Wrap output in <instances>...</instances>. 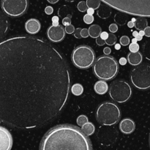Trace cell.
Here are the masks:
<instances>
[{"label": "cell", "instance_id": "obj_40", "mask_svg": "<svg viewBox=\"0 0 150 150\" xmlns=\"http://www.w3.org/2000/svg\"><path fill=\"white\" fill-rule=\"evenodd\" d=\"M144 35L147 38H150V26H146L144 29Z\"/></svg>", "mask_w": 150, "mask_h": 150}, {"label": "cell", "instance_id": "obj_53", "mask_svg": "<svg viewBox=\"0 0 150 150\" xmlns=\"http://www.w3.org/2000/svg\"><path fill=\"white\" fill-rule=\"evenodd\" d=\"M137 40H136V38H133V39H132V42H133V43H137Z\"/></svg>", "mask_w": 150, "mask_h": 150}, {"label": "cell", "instance_id": "obj_37", "mask_svg": "<svg viewBox=\"0 0 150 150\" xmlns=\"http://www.w3.org/2000/svg\"><path fill=\"white\" fill-rule=\"evenodd\" d=\"M96 44L98 45H100V46H102V45H104L105 44V40L102 39L100 37H98V38H96Z\"/></svg>", "mask_w": 150, "mask_h": 150}, {"label": "cell", "instance_id": "obj_2", "mask_svg": "<svg viewBox=\"0 0 150 150\" xmlns=\"http://www.w3.org/2000/svg\"><path fill=\"white\" fill-rule=\"evenodd\" d=\"M40 150H92V146L81 129L71 125H60L45 133Z\"/></svg>", "mask_w": 150, "mask_h": 150}, {"label": "cell", "instance_id": "obj_38", "mask_svg": "<svg viewBox=\"0 0 150 150\" xmlns=\"http://www.w3.org/2000/svg\"><path fill=\"white\" fill-rule=\"evenodd\" d=\"M62 24L65 26L71 24V18H63Z\"/></svg>", "mask_w": 150, "mask_h": 150}, {"label": "cell", "instance_id": "obj_56", "mask_svg": "<svg viewBox=\"0 0 150 150\" xmlns=\"http://www.w3.org/2000/svg\"><path fill=\"white\" fill-rule=\"evenodd\" d=\"M149 145H150V136H149Z\"/></svg>", "mask_w": 150, "mask_h": 150}, {"label": "cell", "instance_id": "obj_23", "mask_svg": "<svg viewBox=\"0 0 150 150\" xmlns=\"http://www.w3.org/2000/svg\"><path fill=\"white\" fill-rule=\"evenodd\" d=\"M81 130L87 136H92L95 131V127L92 122H86L81 127Z\"/></svg>", "mask_w": 150, "mask_h": 150}, {"label": "cell", "instance_id": "obj_17", "mask_svg": "<svg viewBox=\"0 0 150 150\" xmlns=\"http://www.w3.org/2000/svg\"><path fill=\"white\" fill-rule=\"evenodd\" d=\"M94 90L98 95H105L108 91V83L105 81H98L94 85Z\"/></svg>", "mask_w": 150, "mask_h": 150}, {"label": "cell", "instance_id": "obj_7", "mask_svg": "<svg viewBox=\"0 0 150 150\" xmlns=\"http://www.w3.org/2000/svg\"><path fill=\"white\" fill-rule=\"evenodd\" d=\"M130 80L136 88L146 90L150 88V65L142 64L130 73Z\"/></svg>", "mask_w": 150, "mask_h": 150}, {"label": "cell", "instance_id": "obj_46", "mask_svg": "<svg viewBox=\"0 0 150 150\" xmlns=\"http://www.w3.org/2000/svg\"><path fill=\"white\" fill-rule=\"evenodd\" d=\"M59 18L58 16H54L52 18V22H59Z\"/></svg>", "mask_w": 150, "mask_h": 150}, {"label": "cell", "instance_id": "obj_11", "mask_svg": "<svg viewBox=\"0 0 150 150\" xmlns=\"http://www.w3.org/2000/svg\"><path fill=\"white\" fill-rule=\"evenodd\" d=\"M13 137L7 128L0 126V150H10L13 146Z\"/></svg>", "mask_w": 150, "mask_h": 150}, {"label": "cell", "instance_id": "obj_18", "mask_svg": "<svg viewBox=\"0 0 150 150\" xmlns=\"http://www.w3.org/2000/svg\"><path fill=\"white\" fill-rule=\"evenodd\" d=\"M97 14L99 16L100 18L103 19H106L110 17L111 14V7H109L107 4H101L98 9L97 11Z\"/></svg>", "mask_w": 150, "mask_h": 150}, {"label": "cell", "instance_id": "obj_35", "mask_svg": "<svg viewBox=\"0 0 150 150\" xmlns=\"http://www.w3.org/2000/svg\"><path fill=\"white\" fill-rule=\"evenodd\" d=\"M81 35L82 38H86L89 36V29H81Z\"/></svg>", "mask_w": 150, "mask_h": 150}, {"label": "cell", "instance_id": "obj_3", "mask_svg": "<svg viewBox=\"0 0 150 150\" xmlns=\"http://www.w3.org/2000/svg\"><path fill=\"white\" fill-rule=\"evenodd\" d=\"M120 12L139 17L150 18V0H100Z\"/></svg>", "mask_w": 150, "mask_h": 150}, {"label": "cell", "instance_id": "obj_25", "mask_svg": "<svg viewBox=\"0 0 150 150\" xmlns=\"http://www.w3.org/2000/svg\"><path fill=\"white\" fill-rule=\"evenodd\" d=\"M143 54L146 59L150 61V40H148L143 45Z\"/></svg>", "mask_w": 150, "mask_h": 150}, {"label": "cell", "instance_id": "obj_29", "mask_svg": "<svg viewBox=\"0 0 150 150\" xmlns=\"http://www.w3.org/2000/svg\"><path fill=\"white\" fill-rule=\"evenodd\" d=\"M77 8H78V10H79L80 12L84 13V12L87 11V10H88V8H89V7H88L87 4H86V1H81L78 4Z\"/></svg>", "mask_w": 150, "mask_h": 150}, {"label": "cell", "instance_id": "obj_12", "mask_svg": "<svg viewBox=\"0 0 150 150\" xmlns=\"http://www.w3.org/2000/svg\"><path fill=\"white\" fill-rule=\"evenodd\" d=\"M98 136L103 141H105L107 138L109 137L115 139L117 136V131L114 127H111V125H103L98 130Z\"/></svg>", "mask_w": 150, "mask_h": 150}, {"label": "cell", "instance_id": "obj_48", "mask_svg": "<svg viewBox=\"0 0 150 150\" xmlns=\"http://www.w3.org/2000/svg\"><path fill=\"white\" fill-rule=\"evenodd\" d=\"M115 48L117 50H120L121 48V44H119V43H116L115 44Z\"/></svg>", "mask_w": 150, "mask_h": 150}, {"label": "cell", "instance_id": "obj_47", "mask_svg": "<svg viewBox=\"0 0 150 150\" xmlns=\"http://www.w3.org/2000/svg\"><path fill=\"white\" fill-rule=\"evenodd\" d=\"M47 1L49 3H51V4H56V3L58 2L59 0H47Z\"/></svg>", "mask_w": 150, "mask_h": 150}, {"label": "cell", "instance_id": "obj_50", "mask_svg": "<svg viewBox=\"0 0 150 150\" xmlns=\"http://www.w3.org/2000/svg\"><path fill=\"white\" fill-rule=\"evenodd\" d=\"M133 35L134 38H136V37L139 35V32H138L137 31H134V32H133Z\"/></svg>", "mask_w": 150, "mask_h": 150}, {"label": "cell", "instance_id": "obj_33", "mask_svg": "<svg viewBox=\"0 0 150 150\" xmlns=\"http://www.w3.org/2000/svg\"><path fill=\"white\" fill-rule=\"evenodd\" d=\"M64 30H65V32L67 34H73L74 33L75 30H76V29H75L74 26L72 24H70L68 25V26H66L65 28H64Z\"/></svg>", "mask_w": 150, "mask_h": 150}, {"label": "cell", "instance_id": "obj_9", "mask_svg": "<svg viewBox=\"0 0 150 150\" xmlns=\"http://www.w3.org/2000/svg\"><path fill=\"white\" fill-rule=\"evenodd\" d=\"M1 9L10 17H19L24 14L29 7L28 0H1Z\"/></svg>", "mask_w": 150, "mask_h": 150}, {"label": "cell", "instance_id": "obj_22", "mask_svg": "<svg viewBox=\"0 0 150 150\" xmlns=\"http://www.w3.org/2000/svg\"><path fill=\"white\" fill-rule=\"evenodd\" d=\"M148 26V22L146 17H138L135 22V27L137 30H144L145 28Z\"/></svg>", "mask_w": 150, "mask_h": 150}, {"label": "cell", "instance_id": "obj_49", "mask_svg": "<svg viewBox=\"0 0 150 150\" xmlns=\"http://www.w3.org/2000/svg\"><path fill=\"white\" fill-rule=\"evenodd\" d=\"M136 40H137L138 41H141L142 39H143V36H142V35H140L139 34V35H138V36L136 37Z\"/></svg>", "mask_w": 150, "mask_h": 150}, {"label": "cell", "instance_id": "obj_1", "mask_svg": "<svg viewBox=\"0 0 150 150\" xmlns=\"http://www.w3.org/2000/svg\"><path fill=\"white\" fill-rule=\"evenodd\" d=\"M64 56L44 39L15 36L0 41V123L38 128L54 121L69 98Z\"/></svg>", "mask_w": 150, "mask_h": 150}, {"label": "cell", "instance_id": "obj_28", "mask_svg": "<svg viewBox=\"0 0 150 150\" xmlns=\"http://www.w3.org/2000/svg\"><path fill=\"white\" fill-rule=\"evenodd\" d=\"M77 124L78 125L80 126V127H82L83 125L86 124V122H89V120H88V117L85 115H80L77 118Z\"/></svg>", "mask_w": 150, "mask_h": 150}, {"label": "cell", "instance_id": "obj_16", "mask_svg": "<svg viewBox=\"0 0 150 150\" xmlns=\"http://www.w3.org/2000/svg\"><path fill=\"white\" fill-rule=\"evenodd\" d=\"M143 56L139 51L137 52H130L127 55V61L131 65L137 66L142 62Z\"/></svg>", "mask_w": 150, "mask_h": 150}, {"label": "cell", "instance_id": "obj_15", "mask_svg": "<svg viewBox=\"0 0 150 150\" xmlns=\"http://www.w3.org/2000/svg\"><path fill=\"white\" fill-rule=\"evenodd\" d=\"M10 27V22L7 16L0 12V39L4 38Z\"/></svg>", "mask_w": 150, "mask_h": 150}, {"label": "cell", "instance_id": "obj_10", "mask_svg": "<svg viewBox=\"0 0 150 150\" xmlns=\"http://www.w3.org/2000/svg\"><path fill=\"white\" fill-rule=\"evenodd\" d=\"M47 37L53 42H61L65 37V30L61 25L57 26L51 25L47 30Z\"/></svg>", "mask_w": 150, "mask_h": 150}, {"label": "cell", "instance_id": "obj_32", "mask_svg": "<svg viewBox=\"0 0 150 150\" xmlns=\"http://www.w3.org/2000/svg\"><path fill=\"white\" fill-rule=\"evenodd\" d=\"M139 48H140V46L138 43H131L129 45V50H130L131 52H137V51H139Z\"/></svg>", "mask_w": 150, "mask_h": 150}, {"label": "cell", "instance_id": "obj_52", "mask_svg": "<svg viewBox=\"0 0 150 150\" xmlns=\"http://www.w3.org/2000/svg\"><path fill=\"white\" fill-rule=\"evenodd\" d=\"M52 25L53 26H59V22H52Z\"/></svg>", "mask_w": 150, "mask_h": 150}, {"label": "cell", "instance_id": "obj_8", "mask_svg": "<svg viewBox=\"0 0 150 150\" xmlns=\"http://www.w3.org/2000/svg\"><path fill=\"white\" fill-rule=\"evenodd\" d=\"M110 98L118 103L128 100L132 95V89L127 81L117 80L111 83L109 89Z\"/></svg>", "mask_w": 150, "mask_h": 150}, {"label": "cell", "instance_id": "obj_27", "mask_svg": "<svg viewBox=\"0 0 150 150\" xmlns=\"http://www.w3.org/2000/svg\"><path fill=\"white\" fill-rule=\"evenodd\" d=\"M117 38L114 33H108V38L105 40V43L108 45H114L117 43Z\"/></svg>", "mask_w": 150, "mask_h": 150}, {"label": "cell", "instance_id": "obj_55", "mask_svg": "<svg viewBox=\"0 0 150 150\" xmlns=\"http://www.w3.org/2000/svg\"><path fill=\"white\" fill-rule=\"evenodd\" d=\"M136 18H132V21H133V22H134V23H135V22H136Z\"/></svg>", "mask_w": 150, "mask_h": 150}, {"label": "cell", "instance_id": "obj_26", "mask_svg": "<svg viewBox=\"0 0 150 150\" xmlns=\"http://www.w3.org/2000/svg\"><path fill=\"white\" fill-rule=\"evenodd\" d=\"M100 0H86V4L89 8H93L94 10H98L100 6Z\"/></svg>", "mask_w": 150, "mask_h": 150}, {"label": "cell", "instance_id": "obj_5", "mask_svg": "<svg viewBox=\"0 0 150 150\" xmlns=\"http://www.w3.org/2000/svg\"><path fill=\"white\" fill-rule=\"evenodd\" d=\"M96 118L103 125H114L120 121L121 111L115 103L110 101L104 102L98 106L96 111Z\"/></svg>", "mask_w": 150, "mask_h": 150}, {"label": "cell", "instance_id": "obj_42", "mask_svg": "<svg viewBox=\"0 0 150 150\" xmlns=\"http://www.w3.org/2000/svg\"><path fill=\"white\" fill-rule=\"evenodd\" d=\"M103 53L105 55H109L111 53V49L109 48V47H105V48L103 49Z\"/></svg>", "mask_w": 150, "mask_h": 150}, {"label": "cell", "instance_id": "obj_30", "mask_svg": "<svg viewBox=\"0 0 150 150\" xmlns=\"http://www.w3.org/2000/svg\"><path fill=\"white\" fill-rule=\"evenodd\" d=\"M120 44H121V45H123V46H127V45H130V39L129 38V37L126 36V35H124V36L120 38Z\"/></svg>", "mask_w": 150, "mask_h": 150}, {"label": "cell", "instance_id": "obj_6", "mask_svg": "<svg viewBox=\"0 0 150 150\" xmlns=\"http://www.w3.org/2000/svg\"><path fill=\"white\" fill-rule=\"evenodd\" d=\"M73 64L79 69H88L95 61V53L89 45H81L73 50L71 55Z\"/></svg>", "mask_w": 150, "mask_h": 150}, {"label": "cell", "instance_id": "obj_34", "mask_svg": "<svg viewBox=\"0 0 150 150\" xmlns=\"http://www.w3.org/2000/svg\"><path fill=\"white\" fill-rule=\"evenodd\" d=\"M108 29H109L110 32H111V33H115V32L118 31V25L116 23H111L109 26V27H108Z\"/></svg>", "mask_w": 150, "mask_h": 150}, {"label": "cell", "instance_id": "obj_4", "mask_svg": "<svg viewBox=\"0 0 150 150\" xmlns=\"http://www.w3.org/2000/svg\"><path fill=\"white\" fill-rule=\"evenodd\" d=\"M119 63L111 56L98 57L93 64V73L100 80L110 81L117 76L119 72Z\"/></svg>", "mask_w": 150, "mask_h": 150}, {"label": "cell", "instance_id": "obj_21", "mask_svg": "<svg viewBox=\"0 0 150 150\" xmlns=\"http://www.w3.org/2000/svg\"><path fill=\"white\" fill-rule=\"evenodd\" d=\"M89 36L92 38H95L100 37L101 32H102V29H101L100 26L99 25L97 24H93L92 26H89Z\"/></svg>", "mask_w": 150, "mask_h": 150}, {"label": "cell", "instance_id": "obj_31", "mask_svg": "<svg viewBox=\"0 0 150 150\" xmlns=\"http://www.w3.org/2000/svg\"><path fill=\"white\" fill-rule=\"evenodd\" d=\"M94 16L92 15H89L86 14L84 16H83V22H85V23L86 24H91L94 22Z\"/></svg>", "mask_w": 150, "mask_h": 150}, {"label": "cell", "instance_id": "obj_14", "mask_svg": "<svg viewBox=\"0 0 150 150\" xmlns=\"http://www.w3.org/2000/svg\"><path fill=\"white\" fill-rule=\"evenodd\" d=\"M136 129L134 121L130 118H126L122 120L120 123V130L125 134H130Z\"/></svg>", "mask_w": 150, "mask_h": 150}, {"label": "cell", "instance_id": "obj_51", "mask_svg": "<svg viewBox=\"0 0 150 150\" xmlns=\"http://www.w3.org/2000/svg\"><path fill=\"white\" fill-rule=\"evenodd\" d=\"M139 35H142V36H144V30L139 31Z\"/></svg>", "mask_w": 150, "mask_h": 150}, {"label": "cell", "instance_id": "obj_45", "mask_svg": "<svg viewBox=\"0 0 150 150\" xmlns=\"http://www.w3.org/2000/svg\"><path fill=\"white\" fill-rule=\"evenodd\" d=\"M127 26H128L129 28H133L135 26V23L132 21H127Z\"/></svg>", "mask_w": 150, "mask_h": 150}, {"label": "cell", "instance_id": "obj_20", "mask_svg": "<svg viewBox=\"0 0 150 150\" xmlns=\"http://www.w3.org/2000/svg\"><path fill=\"white\" fill-rule=\"evenodd\" d=\"M126 13H122V12L119 11L114 16V22L119 26H124L127 23V16H126Z\"/></svg>", "mask_w": 150, "mask_h": 150}, {"label": "cell", "instance_id": "obj_44", "mask_svg": "<svg viewBox=\"0 0 150 150\" xmlns=\"http://www.w3.org/2000/svg\"><path fill=\"white\" fill-rule=\"evenodd\" d=\"M87 14H89V15H92V16H93V14L94 13H95V10H94L93 8H88V10H87Z\"/></svg>", "mask_w": 150, "mask_h": 150}, {"label": "cell", "instance_id": "obj_54", "mask_svg": "<svg viewBox=\"0 0 150 150\" xmlns=\"http://www.w3.org/2000/svg\"><path fill=\"white\" fill-rule=\"evenodd\" d=\"M65 1H68V2H73V1H75L76 0H65Z\"/></svg>", "mask_w": 150, "mask_h": 150}, {"label": "cell", "instance_id": "obj_19", "mask_svg": "<svg viewBox=\"0 0 150 150\" xmlns=\"http://www.w3.org/2000/svg\"><path fill=\"white\" fill-rule=\"evenodd\" d=\"M73 9L68 5H63L60 7L58 10V15L60 18H70L73 16Z\"/></svg>", "mask_w": 150, "mask_h": 150}, {"label": "cell", "instance_id": "obj_24", "mask_svg": "<svg viewBox=\"0 0 150 150\" xmlns=\"http://www.w3.org/2000/svg\"><path fill=\"white\" fill-rule=\"evenodd\" d=\"M70 90L73 95L76 96H79L82 95L83 92V86L80 83H75L70 88Z\"/></svg>", "mask_w": 150, "mask_h": 150}, {"label": "cell", "instance_id": "obj_13", "mask_svg": "<svg viewBox=\"0 0 150 150\" xmlns=\"http://www.w3.org/2000/svg\"><path fill=\"white\" fill-rule=\"evenodd\" d=\"M40 22L36 18H30L25 23V29L30 35H35L40 30Z\"/></svg>", "mask_w": 150, "mask_h": 150}, {"label": "cell", "instance_id": "obj_39", "mask_svg": "<svg viewBox=\"0 0 150 150\" xmlns=\"http://www.w3.org/2000/svg\"><path fill=\"white\" fill-rule=\"evenodd\" d=\"M45 13L47 15H51L54 13V9H53V7L51 6H47L45 8Z\"/></svg>", "mask_w": 150, "mask_h": 150}, {"label": "cell", "instance_id": "obj_41", "mask_svg": "<svg viewBox=\"0 0 150 150\" xmlns=\"http://www.w3.org/2000/svg\"><path fill=\"white\" fill-rule=\"evenodd\" d=\"M100 37L102 39L105 40L108 38V33L107 32H101L100 35Z\"/></svg>", "mask_w": 150, "mask_h": 150}, {"label": "cell", "instance_id": "obj_43", "mask_svg": "<svg viewBox=\"0 0 150 150\" xmlns=\"http://www.w3.org/2000/svg\"><path fill=\"white\" fill-rule=\"evenodd\" d=\"M127 60L126 59L125 57H122V58L120 59V61H119V62H120V64H121V65H125V64H127Z\"/></svg>", "mask_w": 150, "mask_h": 150}, {"label": "cell", "instance_id": "obj_36", "mask_svg": "<svg viewBox=\"0 0 150 150\" xmlns=\"http://www.w3.org/2000/svg\"><path fill=\"white\" fill-rule=\"evenodd\" d=\"M81 28H78V29H76V30H75L74 33H73L75 38H78V39H81V38H82L81 35Z\"/></svg>", "mask_w": 150, "mask_h": 150}]
</instances>
